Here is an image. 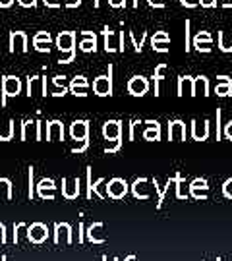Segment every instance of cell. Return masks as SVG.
Instances as JSON below:
<instances>
[{
  "instance_id": "obj_1",
  "label": "cell",
  "mask_w": 232,
  "mask_h": 261,
  "mask_svg": "<svg viewBox=\"0 0 232 261\" xmlns=\"http://www.w3.org/2000/svg\"><path fill=\"white\" fill-rule=\"evenodd\" d=\"M56 48L66 55L64 58H60V64H72L75 58V31H60L55 39Z\"/></svg>"
},
{
  "instance_id": "obj_2",
  "label": "cell",
  "mask_w": 232,
  "mask_h": 261,
  "mask_svg": "<svg viewBox=\"0 0 232 261\" xmlns=\"http://www.w3.org/2000/svg\"><path fill=\"white\" fill-rule=\"evenodd\" d=\"M21 93V80L16 75H4L2 77V107H6L8 97H18Z\"/></svg>"
},
{
  "instance_id": "obj_3",
  "label": "cell",
  "mask_w": 232,
  "mask_h": 261,
  "mask_svg": "<svg viewBox=\"0 0 232 261\" xmlns=\"http://www.w3.org/2000/svg\"><path fill=\"white\" fill-rule=\"evenodd\" d=\"M93 93L99 97H111L112 95V66L109 64V75H99L93 82Z\"/></svg>"
},
{
  "instance_id": "obj_4",
  "label": "cell",
  "mask_w": 232,
  "mask_h": 261,
  "mask_svg": "<svg viewBox=\"0 0 232 261\" xmlns=\"http://www.w3.org/2000/svg\"><path fill=\"white\" fill-rule=\"evenodd\" d=\"M128 194V182L124 178H112L107 184V196L111 199H122Z\"/></svg>"
},
{
  "instance_id": "obj_5",
  "label": "cell",
  "mask_w": 232,
  "mask_h": 261,
  "mask_svg": "<svg viewBox=\"0 0 232 261\" xmlns=\"http://www.w3.org/2000/svg\"><path fill=\"white\" fill-rule=\"evenodd\" d=\"M8 47L10 53H28V33H23V31H10Z\"/></svg>"
},
{
  "instance_id": "obj_6",
  "label": "cell",
  "mask_w": 232,
  "mask_h": 261,
  "mask_svg": "<svg viewBox=\"0 0 232 261\" xmlns=\"http://www.w3.org/2000/svg\"><path fill=\"white\" fill-rule=\"evenodd\" d=\"M48 238V228L43 223H33L28 226V240L31 244H43Z\"/></svg>"
},
{
  "instance_id": "obj_7",
  "label": "cell",
  "mask_w": 232,
  "mask_h": 261,
  "mask_svg": "<svg viewBox=\"0 0 232 261\" xmlns=\"http://www.w3.org/2000/svg\"><path fill=\"white\" fill-rule=\"evenodd\" d=\"M35 95L46 97V77H43V75L28 77V97H35Z\"/></svg>"
},
{
  "instance_id": "obj_8",
  "label": "cell",
  "mask_w": 232,
  "mask_h": 261,
  "mask_svg": "<svg viewBox=\"0 0 232 261\" xmlns=\"http://www.w3.org/2000/svg\"><path fill=\"white\" fill-rule=\"evenodd\" d=\"M149 91V82L147 77L143 75H134L130 82H128V93L134 97H143Z\"/></svg>"
},
{
  "instance_id": "obj_9",
  "label": "cell",
  "mask_w": 232,
  "mask_h": 261,
  "mask_svg": "<svg viewBox=\"0 0 232 261\" xmlns=\"http://www.w3.org/2000/svg\"><path fill=\"white\" fill-rule=\"evenodd\" d=\"M102 39H105V50H107L109 55L120 50V33L109 29V25L102 29Z\"/></svg>"
},
{
  "instance_id": "obj_10",
  "label": "cell",
  "mask_w": 232,
  "mask_h": 261,
  "mask_svg": "<svg viewBox=\"0 0 232 261\" xmlns=\"http://www.w3.org/2000/svg\"><path fill=\"white\" fill-rule=\"evenodd\" d=\"M192 47L197 50V53H211L213 48V37L209 31H199L197 35L192 41Z\"/></svg>"
},
{
  "instance_id": "obj_11",
  "label": "cell",
  "mask_w": 232,
  "mask_h": 261,
  "mask_svg": "<svg viewBox=\"0 0 232 261\" xmlns=\"http://www.w3.org/2000/svg\"><path fill=\"white\" fill-rule=\"evenodd\" d=\"M122 136V122L120 120H107L102 124V138L107 141H118Z\"/></svg>"
},
{
  "instance_id": "obj_12",
  "label": "cell",
  "mask_w": 232,
  "mask_h": 261,
  "mask_svg": "<svg viewBox=\"0 0 232 261\" xmlns=\"http://www.w3.org/2000/svg\"><path fill=\"white\" fill-rule=\"evenodd\" d=\"M19 140L28 141V140H35L39 141V122L33 120V118H28L21 124V134H19Z\"/></svg>"
},
{
  "instance_id": "obj_13",
  "label": "cell",
  "mask_w": 232,
  "mask_h": 261,
  "mask_svg": "<svg viewBox=\"0 0 232 261\" xmlns=\"http://www.w3.org/2000/svg\"><path fill=\"white\" fill-rule=\"evenodd\" d=\"M70 136L75 141H85L89 138V122L87 120H75L70 124Z\"/></svg>"
},
{
  "instance_id": "obj_14",
  "label": "cell",
  "mask_w": 232,
  "mask_h": 261,
  "mask_svg": "<svg viewBox=\"0 0 232 261\" xmlns=\"http://www.w3.org/2000/svg\"><path fill=\"white\" fill-rule=\"evenodd\" d=\"M209 194V184L205 178H195L190 182V196L194 199H205Z\"/></svg>"
},
{
  "instance_id": "obj_15",
  "label": "cell",
  "mask_w": 232,
  "mask_h": 261,
  "mask_svg": "<svg viewBox=\"0 0 232 261\" xmlns=\"http://www.w3.org/2000/svg\"><path fill=\"white\" fill-rule=\"evenodd\" d=\"M168 45H170V35L167 31H157L151 37V48L155 53H168Z\"/></svg>"
},
{
  "instance_id": "obj_16",
  "label": "cell",
  "mask_w": 232,
  "mask_h": 261,
  "mask_svg": "<svg viewBox=\"0 0 232 261\" xmlns=\"http://www.w3.org/2000/svg\"><path fill=\"white\" fill-rule=\"evenodd\" d=\"M62 196L66 199H75L80 196V178H62Z\"/></svg>"
},
{
  "instance_id": "obj_17",
  "label": "cell",
  "mask_w": 232,
  "mask_h": 261,
  "mask_svg": "<svg viewBox=\"0 0 232 261\" xmlns=\"http://www.w3.org/2000/svg\"><path fill=\"white\" fill-rule=\"evenodd\" d=\"M209 130H211V124L209 120H192V138L195 141H205L209 138Z\"/></svg>"
},
{
  "instance_id": "obj_18",
  "label": "cell",
  "mask_w": 232,
  "mask_h": 261,
  "mask_svg": "<svg viewBox=\"0 0 232 261\" xmlns=\"http://www.w3.org/2000/svg\"><path fill=\"white\" fill-rule=\"evenodd\" d=\"M55 192H56V184L53 178H43L37 186V196L41 199H55Z\"/></svg>"
},
{
  "instance_id": "obj_19",
  "label": "cell",
  "mask_w": 232,
  "mask_h": 261,
  "mask_svg": "<svg viewBox=\"0 0 232 261\" xmlns=\"http://www.w3.org/2000/svg\"><path fill=\"white\" fill-rule=\"evenodd\" d=\"M168 140L170 141H186V124L182 120L168 122Z\"/></svg>"
},
{
  "instance_id": "obj_20",
  "label": "cell",
  "mask_w": 232,
  "mask_h": 261,
  "mask_svg": "<svg viewBox=\"0 0 232 261\" xmlns=\"http://www.w3.org/2000/svg\"><path fill=\"white\" fill-rule=\"evenodd\" d=\"M64 140V124L60 120H50L46 124V141Z\"/></svg>"
},
{
  "instance_id": "obj_21",
  "label": "cell",
  "mask_w": 232,
  "mask_h": 261,
  "mask_svg": "<svg viewBox=\"0 0 232 261\" xmlns=\"http://www.w3.org/2000/svg\"><path fill=\"white\" fill-rule=\"evenodd\" d=\"M80 50L82 53H97V35L93 31H82Z\"/></svg>"
},
{
  "instance_id": "obj_22",
  "label": "cell",
  "mask_w": 232,
  "mask_h": 261,
  "mask_svg": "<svg viewBox=\"0 0 232 261\" xmlns=\"http://www.w3.org/2000/svg\"><path fill=\"white\" fill-rule=\"evenodd\" d=\"M215 93H217V97H230L232 95V80L228 77V75H219V77H217Z\"/></svg>"
},
{
  "instance_id": "obj_23",
  "label": "cell",
  "mask_w": 232,
  "mask_h": 261,
  "mask_svg": "<svg viewBox=\"0 0 232 261\" xmlns=\"http://www.w3.org/2000/svg\"><path fill=\"white\" fill-rule=\"evenodd\" d=\"M64 236L66 244H72V226L68 223H56L55 224V244H60V238Z\"/></svg>"
},
{
  "instance_id": "obj_24",
  "label": "cell",
  "mask_w": 232,
  "mask_h": 261,
  "mask_svg": "<svg viewBox=\"0 0 232 261\" xmlns=\"http://www.w3.org/2000/svg\"><path fill=\"white\" fill-rule=\"evenodd\" d=\"M151 182L149 178H138L134 184H132V192H134V196L138 197V199H149V194L147 192V184Z\"/></svg>"
},
{
  "instance_id": "obj_25",
  "label": "cell",
  "mask_w": 232,
  "mask_h": 261,
  "mask_svg": "<svg viewBox=\"0 0 232 261\" xmlns=\"http://www.w3.org/2000/svg\"><path fill=\"white\" fill-rule=\"evenodd\" d=\"M147 128L143 130V140L147 141H159L161 140V124L157 120H147Z\"/></svg>"
},
{
  "instance_id": "obj_26",
  "label": "cell",
  "mask_w": 232,
  "mask_h": 261,
  "mask_svg": "<svg viewBox=\"0 0 232 261\" xmlns=\"http://www.w3.org/2000/svg\"><path fill=\"white\" fill-rule=\"evenodd\" d=\"M178 95H192L194 97V77L190 75H180L178 77Z\"/></svg>"
},
{
  "instance_id": "obj_27",
  "label": "cell",
  "mask_w": 232,
  "mask_h": 261,
  "mask_svg": "<svg viewBox=\"0 0 232 261\" xmlns=\"http://www.w3.org/2000/svg\"><path fill=\"white\" fill-rule=\"evenodd\" d=\"M195 95H203V97L209 95V80L205 75L194 77V97Z\"/></svg>"
},
{
  "instance_id": "obj_28",
  "label": "cell",
  "mask_w": 232,
  "mask_h": 261,
  "mask_svg": "<svg viewBox=\"0 0 232 261\" xmlns=\"http://www.w3.org/2000/svg\"><path fill=\"white\" fill-rule=\"evenodd\" d=\"M14 138V120H0V141H10Z\"/></svg>"
},
{
  "instance_id": "obj_29",
  "label": "cell",
  "mask_w": 232,
  "mask_h": 261,
  "mask_svg": "<svg viewBox=\"0 0 232 261\" xmlns=\"http://www.w3.org/2000/svg\"><path fill=\"white\" fill-rule=\"evenodd\" d=\"M102 228V223L101 221H97V223H93L89 228H87V240L93 244H105L107 242V238H99L97 236V230H101Z\"/></svg>"
},
{
  "instance_id": "obj_30",
  "label": "cell",
  "mask_w": 232,
  "mask_h": 261,
  "mask_svg": "<svg viewBox=\"0 0 232 261\" xmlns=\"http://www.w3.org/2000/svg\"><path fill=\"white\" fill-rule=\"evenodd\" d=\"M219 48L223 53H232V31H219Z\"/></svg>"
},
{
  "instance_id": "obj_31",
  "label": "cell",
  "mask_w": 232,
  "mask_h": 261,
  "mask_svg": "<svg viewBox=\"0 0 232 261\" xmlns=\"http://www.w3.org/2000/svg\"><path fill=\"white\" fill-rule=\"evenodd\" d=\"M176 197L178 199H188L190 197V186H186V180L180 172H176Z\"/></svg>"
},
{
  "instance_id": "obj_32",
  "label": "cell",
  "mask_w": 232,
  "mask_h": 261,
  "mask_svg": "<svg viewBox=\"0 0 232 261\" xmlns=\"http://www.w3.org/2000/svg\"><path fill=\"white\" fill-rule=\"evenodd\" d=\"M167 72V64H159L155 68V74H153V84H155V97L161 95V82H163V75Z\"/></svg>"
},
{
  "instance_id": "obj_33",
  "label": "cell",
  "mask_w": 232,
  "mask_h": 261,
  "mask_svg": "<svg viewBox=\"0 0 232 261\" xmlns=\"http://www.w3.org/2000/svg\"><path fill=\"white\" fill-rule=\"evenodd\" d=\"M14 192H12V180L8 178H0V197H6V199H12Z\"/></svg>"
},
{
  "instance_id": "obj_34",
  "label": "cell",
  "mask_w": 232,
  "mask_h": 261,
  "mask_svg": "<svg viewBox=\"0 0 232 261\" xmlns=\"http://www.w3.org/2000/svg\"><path fill=\"white\" fill-rule=\"evenodd\" d=\"M130 39H132V45H134V50L136 53H141L143 50V43H145V39H147V31H143V37H141V41H136V35L134 33H130Z\"/></svg>"
},
{
  "instance_id": "obj_35",
  "label": "cell",
  "mask_w": 232,
  "mask_h": 261,
  "mask_svg": "<svg viewBox=\"0 0 232 261\" xmlns=\"http://www.w3.org/2000/svg\"><path fill=\"white\" fill-rule=\"evenodd\" d=\"M33 48L37 50V53H50V43H46V41H33Z\"/></svg>"
},
{
  "instance_id": "obj_36",
  "label": "cell",
  "mask_w": 232,
  "mask_h": 261,
  "mask_svg": "<svg viewBox=\"0 0 232 261\" xmlns=\"http://www.w3.org/2000/svg\"><path fill=\"white\" fill-rule=\"evenodd\" d=\"M68 87H89V82L85 80L84 75H75L74 80L70 82V85Z\"/></svg>"
},
{
  "instance_id": "obj_37",
  "label": "cell",
  "mask_w": 232,
  "mask_h": 261,
  "mask_svg": "<svg viewBox=\"0 0 232 261\" xmlns=\"http://www.w3.org/2000/svg\"><path fill=\"white\" fill-rule=\"evenodd\" d=\"M33 41H46V43H53V37H50L48 31H39V33L33 35Z\"/></svg>"
},
{
  "instance_id": "obj_38",
  "label": "cell",
  "mask_w": 232,
  "mask_h": 261,
  "mask_svg": "<svg viewBox=\"0 0 232 261\" xmlns=\"http://www.w3.org/2000/svg\"><path fill=\"white\" fill-rule=\"evenodd\" d=\"M190 28H192V23H190V19H186V53H190V48H192V39H190Z\"/></svg>"
},
{
  "instance_id": "obj_39",
  "label": "cell",
  "mask_w": 232,
  "mask_h": 261,
  "mask_svg": "<svg viewBox=\"0 0 232 261\" xmlns=\"http://www.w3.org/2000/svg\"><path fill=\"white\" fill-rule=\"evenodd\" d=\"M223 194H224V197L232 199V178H228V180L223 184Z\"/></svg>"
},
{
  "instance_id": "obj_40",
  "label": "cell",
  "mask_w": 232,
  "mask_h": 261,
  "mask_svg": "<svg viewBox=\"0 0 232 261\" xmlns=\"http://www.w3.org/2000/svg\"><path fill=\"white\" fill-rule=\"evenodd\" d=\"M87 89L89 87H70V93L75 97H87Z\"/></svg>"
},
{
  "instance_id": "obj_41",
  "label": "cell",
  "mask_w": 232,
  "mask_h": 261,
  "mask_svg": "<svg viewBox=\"0 0 232 261\" xmlns=\"http://www.w3.org/2000/svg\"><path fill=\"white\" fill-rule=\"evenodd\" d=\"M29 199H33L35 196V188H33V167H29V192H28Z\"/></svg>"
},
{
  "instance_id": "obj_42",
  "label": "cell",
  "mask_w": 232,
  "mask_h": 261,
  "mask_svg": "<svg viewBox=\"0 0 232 261\" xmlns=\"http://www.w3.org/2000/svg\"><path fill=\"white\" fill-rule=\"evenodd\" d=\"M25 228H28V224L25 223L14 224V242H18L19 240V230H25Z\"/></svg>"
},
{
  "instance_id": "obj_43",
  "label": "cell",
  "mask_w": 232,
  "mask_h": 261,
  "mask_svg": "<svg viewBox=\"0 0 232 261\" xmlns=\"http://www.w3.org/2000/svg\"><path fill=\"white\" fill-rule=\"evenodd\" d=\"M138 124H141L139 120H132L130 122V132H128V140L134 141L136 140V128H138Z\"/></svg>"
},
{
  "instance_id": "obj_44",
  "label": "cell",
  "mask_w": 232,
  "mask_h": 261,
  "mask_svg": "<svg viewBox=\"0 0 232 261\" xmlns=\"http://www.w3.org/2000/svg\"><path fill=\"white\" fill-rule=\"evenodd\" d=\"M18 4L21 8H35L37 6V0H18Z\"/></svg>"
},
{
  "instance_id": "obj_45",
  "label": "cell",
  "mask_w": 232,
  "mask_h": 261,
  "mask_svg": "<svg viewBox=\"0 0 232 261\" xmlns=\"http://www.w3.org/2000/svg\"><path fill=\"white\" fill-rule=\"evenodd\" d=\"M46 8H60L62 6V0H43Z\"/></svg>"
},
{
  "instance_id": "obj_46",
  "label": "cell",
  "mask_w": 232,
  "mask_h": 261,
  "mask_svg": "<svg viewBox=\"0 0 232 261\" xmlns=\"http://www.w3.org/2000/svg\"><path fill=\"white\" fill-rule=\"evenodd\" d=\"M180 4L184 8H197L199 6V0H180Z\"/></svg>"
},
{
  "instance_id": "obj_47",
  "label": "cell",
  "mask_w": 232,
  "mask_h": 261,
  "mask_svg": "<svg viewBox=\"0 0 232 261\" xmlns=\"http://www.w3.org/2000/svg\"><path fill=\"white\" fill-rule=\"evenodd\" d=\"M120 147H122V140H118L114 145H112V147H107L105 151H107V155H112V153H118V151H120Z\"/></svg>"
},
{
  "instance_id": "obj_48",
  "label": "cell",
  "mask_w": 232,
  "mask_h": 261,
  "mask_svg": "<svg viewBox=\"0 0 232 261\" xmlns=\"http://www.w3.org/2000/svg\"><path fill=\"white\" fill-rule=\"evenodd\" d=\"M111 8H126V0H109Z\"/></svg>"
},
{
  "instance_id": "obj_49",
  "label": "cell",
  "mask_w": 232,
  "mask_h": 261,
  "mask_svg": "<svg viewBox=\"0 0 232 261\" xmlns=\"http://www.w3.org/2000/svg\"><path fill=\"white\" fill-rule=\"evenodd\" d=\"M201 8H217V0H199Z\"/></svg>"
},
{
  "instance_id": "obj_50",
  "label": "cell",
  "mask_w": 232,
  "mask_h": 261,
  "mask_svg": "<svg viewBox=\"0 0 232 261\" xmlns=\"http://www.w3.org/2000/svg\"><path fill=\"white\" fill-rule=\"evenodd\" d=\"M223 136H224V138H226V140H230V141H232V120L228 122V124H224Z\"/></svg>"
},
{
  "instance_id": "obj_51",
  "label": "cell",
  "mask_w": 232,
  "mask_h": 261,
  "mask_svg": "<svg viewBox=\"0 0 232 261\" xmlns=\"http://www.w3.org/2000/svg\"><path fill=\"white\" fill-rule=\"evenodd\" d=\"M221 109H217V140H221Z\"/></svg>"
},
{
  "instance_id": "obj_52",
  "label": "cell",
  "mask_w": 232,
  "mask_h": 261,
  "mask_svg": "<svg viewBox=\"0 0 232 261\" xmlns=\"http://www.w3.org/2000/svg\"><path fill=\"white\" fill-rule=\"evenodd\" d=\"M87 147H89V140H85L82 147H75V149H72V153H75V155H80V153H85V151H87Z\"/></svg>"
},
{
  "instance_id": "obj_53",
  "label": "cell",
  "mask_w": 232,
  "mask_h": 261,
  "mask_svg": "<svg viewBox=\"0 0 232 261\" xmlns=\"http://www.w3.org/2000/svg\"><path fill=\"white\" fill-rule=\"evenodd\" d=\"M53 84H55L56 87L64 85L66 84V75H55V77H53Z\"/></svg>"
},
{
  "instance_id": "obj_54",
  "label": "cell",
  "mask_w": 232,
  "mask_h": 261,
  "mask_svg": "<svg viewBox=\"0 0 232 261\" xmlns=\"http://www.w3.org/2000/svg\"><path fill=\"white\" fill-rule=\"evenodd\" d=\"M147 2L153 8H165V0H147Z\"/></svg>"
},
{
  "instance_id": "obj_55",
  "label": "cell",
  "mask_w": 232,
  "mask_h": 261,
  "mask_svg": "<svg viewBox=\"0 0 232 261\" xmlns=\"http://www.w3.org/2000/svg\"><path fill=\"white\" fill-rule=\"evenodd\" d=\"M68 10H72V8H80L82 6V0H72V2H66L64 4Z\"/></svg>"
},
{
  "instance_id": "obj_56",
  "label": "cell",
  "mask_w": 232,
  "mask_h": 261,
  "mask_svg": "<svg viewBox=\"0 0 232 261\" xmlns=\"http://www.w3.org/2000/svg\"><path fill=\"white\" fill-rule=\"evenodd\" d=\"M68 91H70V87H62V89H56L55 93H50V95H53V97H64Z\"/></svg>"
},
{
  "instance_id": "obj_57",
  "label": "cell",
  "mask_w": 232,
  "mask_h": 261,
  "mask_svg": "<svg viewBox=\"0 0 232 261\" xmlns=\"http://www.w3.org/2000/svg\"><path fill=\"white\" fill-rule=\"evenodd\" d=\"M0 242L6 244V226L0 223Z\"/></svg>"
},
{
  "instance_id": "obj_58",
  "label": "cell",
  "mask_w": 232,
  "mask_h": 261,
  "mask_svg": "<svg viewBox=\"0 0 232 261\" xmlns=\"http://www.w3.org/2000/svg\"><path fill=\"white\" fill-rule=\"evenodd\" d=\"M16 0H0V8H10Z\"/></svg>"
},
{
  "instance_id": "obj_59",
  "label": "cell",
  "mask_w": 232,
  "mask_h": 261,
  "mask_svg": "<svg viewBox=\"0 0 232 261\" xmlns=\"http://www.w3.org/2000/svg\"><path fill=\"white\" fill-rule=\"evenodd\" d=\"M80 242H84V224L80 223Z\"/></svg>"
},
{
  "instance_id": "obj_60",
  "label": "cell",
  "mask_w": 232,
  "mask_h": 261,
  "mask_svg": "<svg viewBox=\"0 0 232 261\" xmlns=\"http://www.w3.org/2000/svg\"><path fill=\"white\" fill-rule=\"evenodd\" d=\"M223 8H232V0H226V2H223Z\"/></svg>"
},
{
  "instance_id": "obj_61",
  "label": "cell",
  "mask_w": 232,
  "mask_h": 261,
  "mask_svg": "<svg viewBox=\"0 0 232 261\" xmlns=\"http://www.w3.org/2000/svg\"><path fill=\"white\" fill-rule=\"evenodd\" d=\"M93 6H95V8H99V6H101V0H93Z\"/></svg>"
},
{
  "instance_id": "obj_62",
  "label": "cell",
  "mask_w": 232,
  "mask_h": 261,
  "mask_svg": "<svg viewBox=\"0 0 232 261\" xmlns=\"http://www.w3.org/2000/svg\"><path fill=\"white\" fill-rule=\"evenodd\" d=\"M136 259V255H128V257H126V261H134Z\"/></svg>"
},
{
  "instance_id": "obj_63",
  "label": "cell",
  "mask_w": 232,
  "mask_h": 261,
  "mask_svg": "<svg viewBox=\"0 0 232 261\" xmlns=\"http://www.w3.org/2000/svg\"><path fill=\"white\" fill-rule=\"evenodd\" d=\"M102 261H109V259H107V255H102Z\"/></svg>"
},
{
  "instance_id": "obj_64",
  "label": "cell",
  "mask_w": 232,
  "mask_h": 261,
  "mask_svg": "<svg viewBox=\"0 0 232 261\" xmlns=\"http://www.w3.org/2000/svg\"><path fill=\"white\" fill-rule=\"evenodd\" d=\"M2 261H6V255H4V257H2Z\"/></svg>"
}]
</instances>
